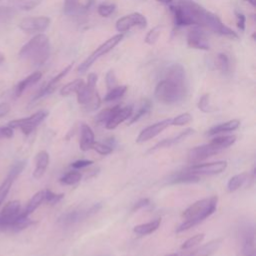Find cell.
<instances>
[{
    "label": "cell",
    "instance_id": "4",
    "mask_svg": "<svg viewBox=\"0 0 256 256\" xmlns=\"http://www.w3.org/2000/svg\"><path fill=\"white\" fill-rule=\"evenodd\" d=\"M124 35L123 33H119V34H116L114 36H112L111 38H109L108 40H106L104 43H102L99 47L96 48V50H94L77 68L78 72L79 73H84L86 72L90 66L99 58L101 57L102 55L108 53L110 50H112L122 39H123Z\"/></svg>",
    "mask_w": 256,
    "mask_h": 256
},
{
    "label": "cell",
    "instance_id": "9",
    "mask_svg": "<svg viewBox=\"0 0 256 256\" xmlns=\"http://www.w3.org/2000/svg\"><path fill=\"white\" fill-rule=\"evenodd\" d=\"M50 24V18L47 16H31L23 18L18 27L26 33H40L45 31Z\"/></svg>",
    "mask_w": 256,
    "mask_h": 256
},
{
    "label": "cell",
    "instance_id": "38",
    "mask_svg": "<svg viewBox=\"0 0 256 256\" xmlns=\"http://www.w3.org/2000/svg\"><path fill=\"white\" fill-rule=\"evenodd\" d=\"M82 178V174L78 171H69L67 173H65L60 179V183L64 184V185H74L76 183H78Z\"/></svg>",
    "mask_w": 256,
    "mask_h": 256
},
{
    "label": "cell",
    "instance_id": "44",
    "mask_svg": "<svg viewBox=\"0 0 256 256\" xmlns=\"http://www.w3.org/2000/svg\"><path fill=\"white\" fill-rule=\"evenodd\" d=\"M116 9V5L113 3H103L100 4L97 8V12L102 17L110 16Z\"/></svg>",
    "mask_w": 256,
    "mask_h": 256
},
{
    "label": "cell",
    "instance_id": "6",
    "mask_svg": "<svg viewBox=\"0 0 256 256\" xmlns=\"http://www.w3.org/2000/svg\"><path fill=\"white\" fill-rule=\"evenodd\" d=\"M102 205L101 203H96L91 205L89 208H81V209H74L71 211H68L66 213H63L59 219L58 222L63 226H70L76 223H79L90 216L96 214L100 209Z\"/></svg>",
    "mask_w": 256,
    "mask_h": 256
},
{
    "label": "cell",
    "instance_id": "31",
    "mask_svg": "<svg viewBox=\"0 0 256 256\" xmlns=\"http://www.w3.org/2000/svg\"><path fill=\"white\" fill-rule=\"evenodd\" d=\"M33 223H34V221H32L28 216H24L21 212L20 215L12 223L10 231H12V232L22 231V230L28 228L29 226H31Z\"/></svg>",
    "mask_w": 256,
    "mask_h": 256
},
{
    "label": "cell",
    "instance_id": "43",
    "mask_svg": "<svg viewBox=\"0 0 256 256\" xmlns=\"http://www.w3.org/2000/svg\"><path fill=\"white\" fill-rule=\"evenodd\" d=\"M79 10V1L78 0H64L63 11L66 15L74 14Z\"/></svg>",
    "mask_w": 256,
    "mask_h": 256
},
{
    "label": "cell",
    "instance_id": "17",
    "mask_svg": "<svg viewBox=\"0 0 256 256\" xmlns=\"http://www.w3.org/2000/svg\"><path fill=\"white\" fill-rule=\"evenodd\" d=\"M194 132H195L194 129H192V128H187V129L183 130L182 132H180L179 134H177V135L174 136V137L161 140L160 142H158L157 144H155L151 149H149V150H148V153H152V152H155V151H157V150H159V149L167 148V147H170V146H172V145H174V144L180 143V142H182L183 140H185L187 137H189L190 135H192Z\"/></svg>",
    "mask_w": 256,
    "mask_h": 256
},
{
    "label": "cell",
    "instance_id": "1",
    "mask_svg": "<svg viewBox=\"0 0 256 256\" xmlns=\"http://www.w3.org/2000/svg\"><path fill=\"white\" fill-rule=\"evenodd\" d=\"M217 203L218 197L211 196L209 198H204L191 204L183 211L182 217L184 218V221L177 227L176 232L180 233L186 231L204 221L215 212L217 208Z\"/></svg>",
    "mask_w": 256,
    "mask_h": 256
},
{
    "label": "cell",
    "instance_id": "58",
    "mask_svg": "<svg viewBox=\"0 0 256 256\" xmlns=\"http://www.w3.org/2000/svg\"><path fill=\"white\" fill-rule=\"evenodd\" d=\"M158 2H160V3H164V4H169V3H171L173 0H157Z\"/></svg>",
    "mask_w": 256,
    "mask_h": 256
},
{
    "label": "cell",
    "instance_id": "25",
    "mask_svg": "<svg viewBox=\"0 0 256 256\" xmlns=\"http://www.w3.org/2000/svg\"><path fill=\"white\" fill-rule=\"evenodd\" d=\"M239 126H240V121L238 119H232V120H229V121H226V122H223V123H220L218 125L211 127L207 131L206 134L208 136H213V135L220 134V133L231 132V131L238 129Z\"/></svg>",
    "mask_w": 256,
    "mask_h": 256
},
{
    "label": "cell",
    "instance_id": "23",
    "mask_svg": "<svg viewBox=\"0 0 256 256\" xmlns=\"http://www.w3.org/2000/svg\"><path fill=\"white\" fill-rule=\"evenodd\" d=\"M35 162H36V166H35V169L33 171V178L39 179L44 175V173H45V171L48 167V164H49V154H48V152L45 151V150L39 151L36 155Z\"/></svg>",
    "mask_w": 256,
    "mask_h": 256
},
{
    "label": "cell",
    "instance_id": "36",
    "mask_svg": "<svg viewBox=\"0 0 256 256\" xmlns=\"http://www.w3.org/2000/svg\"><path fill=\"white\" fill-rule=\"evenodd\" d=\"M84 84V81L82 79H75L72 82L67 83L66 85H64L61 90H60V95L61 96H68L72 93H76Z\"/></svg>",
    "mask_w": 256,
    "mask_h": 256
},
{
    "label": "cell",
    "instance_id": "8",
    "mask_svg": "<svg viewBox=\"0 0 256 256\" xmlns=\"http://www.w3.org/2000/svg\"><path fill=\"white\" fill-rule=\"evenodd\" d=\"M203 27H206L219 35L226 36L232 39H238L237 33L233 31L231 28H229L228 26H226L217 15H215L210 11H206L205 13Z\"/></svg>",
    "mask_w": 256,
    "mask_h": 256
},
{
    "label": "cell",
    "instance_id": "24",
    "mask_svg": "<svg viewBox=\"0 0 256 256\" xmlns=\"http://www.w3.org/2000/svg\"><path fill=\"white\" fill-rule=\"evenodd\" d=\"M164 78L174 80L180 83H187L186 73L184 67L179 63H174L170 65L164 73Z\"/></svg>",
    "mask_w": 256,
    "mask_h": 256
},
{
    "label": "cell",
    "instance_id": "30",
    "mask_svg": "<svg viewBox=\"0 0 256 256\" xmlns=\"http://www.w3.org/2000/svg\"><path fill=\"white\" fill-rule=\"evenodd\" d=\"M236 141L235 135H223V136H216L211 140V144L215 146L220 151L224 150L225 148L231 146Z\"/></svg>",
    "mask_w": 256,
    "mask_h": 256
},
{
    "label": "cell",
    "instance_id": "47",
    "mask_svg": "<svg viewBox=\"0 0 256 256\" xmlns=\"http://www.w3.org/2000/svg\"><path fill=\"white\" fill-rule=\"evenodd\" d=\"M42 0H16L18 7L22 10H31L38 6Z\"/></svg>",
    "mask_w": 256,
    "mask_h": 256
},
{
    "label": "cell",
    "instance_id": "61",
    "mask_svg": "<svg viewBox=\"0 0 256 256\" xmlns=\"http://www.w3.org/2000/svg\"><path fill=\"white\" fill-rule=\"evenodd\" d=\"M166 256H177V254H169V255H166Z\"/></svg>",
    "mask_w": 256,
    "mask_h": 256
},
{
    "label": "cell",
    "instance_id": "2",
    "mask_svg": "<svg viewBox=\"0 0 256 256\" xmlns=\"http://www.w3.org/2000/svg\"><path fill=\"white\" fill-rule=\"evenodd\" d=\"M49 38L42 33L31 38L19 51V57L34 66L44 64L50 56Z\"/></svg>",
    "mask_w": 256,
    "mask_h": 256
},
{
    "label": "cell",
    "instance_id": "15",
    "mask_svg": "<svg viewBox=\"0 0 256 256\" xmlns=\"http://www.w3.org/2000/svg\"><path fill=\"white\" fill-rule=\"evenodd\" d=\"M168 126H171V118L161 120L159 122H156L146 128H144L139 135L136 138L137 143H144L157 135H159L163 130H165Z\"/></svg>",
    "mask_w": 256,
    "mask_h": 256
},
{
    "label": "cell",
    "instance_id": "32",
    "mask_svg": "<svg viewBox=\"0 0 256 256\" xmlns=\"http://www.w3.org/2000/svg\"><path fill=\"white\" fill-rule=\"evenodd\" d=\"M126 91H127V86L126 85H120V86L117 85V86L108 90L107 94L104 97V101L105 102H112V101L118 100L125 94Z\"/></svg>",
    "mask_w": 256,
    "mask_h": 256
},
{
    "label": "cell",
    "instance_id": "42",
    "mask_svg": "<svg viewBox=\"0 0 256 256\" xmlns=\"http://www.w3.org/2000/svg\"><path fill=\"white\" fill-rule=\"evenodd\" d=\"M192 121V116L190 113L185 112L179 114L178 116L171 119V126H184Z\"/></svg>",
    "mask_w": 256,
    "mask_h": 256
},
{
    "label": "cell",
    "instance_id": "28",
    "mask_svg": "<svg viewBox=\"0 0 256 256\" xmlns=\"http://www.w3.org/2000/svg\"><path fill=\"white\" fill-rule=\"evenodd\" d=\"M43 202H44V190H40V191L36 192L31 197V199L27 203L25 209L21 211L22 214L24 216H28L29 217Z\"/></svg>",
    "mask_w": 256,
    "mask_h": 256
},
{
    "label": "cell",
    "instance_id": "52",
    "mask_svg": "<svg viewBox=\"0 0 256 256\" xmlns=\"http://www.w3.org/2000/svg\"><path fill=\"white\" fill-rule=\"evenodd\" d=\"M14 135V129L9 125L0 127V138H7L10 139Z\"/></svg>",
    "mask_w": 256,
    "mask_h": 256
},
{
    "label": "cell",
    "instance_id": "33",
    "mask_svg": "<svg viewBox=\"0 0 256 256\" xmlns=\"http://www.w3.org/2000/svg\"><path fill=\"white\" fill-rule=\"evenodd\" d=\"M216 66L223 74H228L231 71L230 57L225 53H219L216 57Z\"/></svg>",
    "mask_w": 256,
    "mask_h": 256
},
{
    "label": "cell",
    "instance_id": "55",
    "mask_svg": "<svg viewBox=\"0 0 256 256\" xmlns=\"http://www.w3.org/2000/svg\"><path fill=\"white\" fill-rule=\"evenodd\" d=\"M149 204H150V200H149L148 198H142V199L138 200V201L133 205L131 211H133V212H134V211H137V210H139V209H141V208H143V207L148 206Z\"/></svg>",
    "mask_w": 256,
    "mask_h": 256
},
{
    "label": "cell",
    "instance_id": "59",
    "mask_svg": "<svg viewBox=\"0 0 256 256\" xmlns=\"http://www.w3.org/2000/svg\"><path fill=\"white\" fill-rule=\"evenodd\" d=\"M5 60V57H4V54L0 52V64Z\"/></svg>",
    "mask_w": 256,
    "mask_h": 256
},
{
    "label": "cell",
    "instance_id": "22",
    "mask_svg": "<svg viewBox=\"0 0 256 256\" xmlns=\"http://www.w3.org/2000/svg\"><path fill=\"white\" fill-rule=\"evenodd\" d=\"M80 142H79V147L82 151H88L92 148V145L95 141L94 137V132L91 129V127L85 123H83L80 127Z\"/></svg>",
    "mask_w": 256,
    "mask_h": 256
},
{
    "label": "cell",
    "instance_id": "37",
    "mask_svg": "<svg viewBox=\"0 0 256 256\" xmlns=\"http://www.w3.org/2000/svg\"><path fill=\"white\" fill-rule=\"evenodd\" d=\"M25 167H26V161H17L13 163L9 168L7 178H9L14 182V180H16L17 177L23 172Z\"/></svg>",
    "mask_w": 256,
    "mask_h": 256
},
{
    "label": "cell",
    "instance_id": "14",
    "mask_svg": "<svg viewBox=\"0 0 256 256\" xmlns=\"http://www.w3.org/2000/svg\"><path fill=\"white\" fill-rule=\"evenodd\" d=\"M187 44L189 47L198 50H209L210 44L209 40L204 31L200 29L199 26H195L187 34Z\"/></svg>",
    "mask_w": 256,
    "mask_h": 256
},
{
    "label": "cell",
    "instance_id": "45",
    "mask_svg": "<svg viewBox=\"0 0 256 256\" xmlns=\"http://www.w3.org/2000/svg\"><path fill=\"white\" fill-rule=\"evenodd\" d=\"M161 33V28L159 26H156L154 28H152L146 35L145 37V42L149 45H153L157 42L159 36Z\"/></svg>",
    "mask_w": 256,
    "mask_h": 256
},
{
    "label": "cell",
    "instance_id": "34",
    "mask_svg": "<svg viewBox=\"0 0 256 256\" xmlns=\"http://www.w3.org/2000/svg\"><path fill=\"white\" fill-rule=\"evenodd\" d=\"M152 104L150 102V100H144L143 103L141 104V106L139 107V109L136 111V113L134 115H131L130 120L128 121V125H131L135 122H137L139 119H141L143 116H145L146 114L149 113V111L151 110Z\"/></svg>",
    "mask_w": 256,
    "mask_h": 256
},
{
    "label": "cell",
    "instance_id": "13",
    "mask_svg": "<svg viewBox=\"0 0 256 256\" xmlns=\"http://www.w3.org/2000/svg\"><path fill=\"white\" fill-rule=\"evenodd\" d=\"M227 168V162L226 161H215L210 163H196L191 164L186 170L194 173V174H203V175H213L223 172Z\"/></svg>",
    "mask_w": 256,
    "mask_h": 256
},
{
    "label": "cell",
    "instance_id": "50",
    "mask_svg": "<svg viewBox=\"0 0 256 256\" xmlns=\"http://www.w3.org/2000/svg\"><path fill=\"white\" fill-rule=\"evenodd\" d=\"M105 82H106V87L108 88V90L117 86V78H116V75H115L113 70H109L106 73Z\"/></svg>",
    "mask_w": 256,
    "mask_h": 256
},
{
    "label": "cell",
    "instance_id": "39",
    "mask_svg": "<svg viewBox=\"0 0 256 256\" xmlns=\"http://www.w3.org/2000/svg\"><path fill=\"white\" fill-rule=\"evenodd\" d=\"M64 198L63 193H55L51 191L50 189H45L44 190V201L47 202L48 204L54 205L60 202Z\"/></svg>",
    "mask_w": 256,
    "mask_h": 256
},
{
    "label": "cell",
    "instance_id": "19",
    "mask_svg": "<svg viewBox=\"0 0 256 256\" xmlns=\"http://www.w3.org/2000/svg\"><path fill=\"white\" fill-rule=\"evenodd\" d=\"M222 242H223L222 238L213 239V240L209 241L208 243L189 252L185 256H211L220 248Z\"/></svg>",
    "mask_w": 256,
    "mask_h": 256
},
{
    "label": "cell",
    "instance_id": "11",
    "mask_svg": "<svg viewBox=\"0 0 256 256\" xmlns=\"http://www.w3.org/2000/svg\"><path fill=\"white\" fill-rule=\"evenodd\" d=\"M137 26L141 29L147 26V19L139 12H134L123 16L116 21V29L118 32H126L132 27Z\"/></svg>",
    "mask_w": 256,
    "mask_h": 256
},
{
    "label": "cell",
    "instance_id": "49",
    "mask_svg": "<svg viewBox=\"0 0 256 256\" xmlns=\"http://www.w3.org/2000/svg\"><path fill=\"white\" fill-rule=\"evenodd\" d=\"M101 105V98L99 96V93L97 92L95 94V96L93 97V99L87 104L84 106V108L87 110V111H95L97 110Z\"/></svg>",
    "mask_w": 256,
    "mask_h": 256
},
{
    "label": "cell",
    "instance_id": "5",
    "mask_svg": "<svg viewBox=\"0 0 256 256\" xmlns=\"http://www.w3.org/2000/svg\"><path fill=\"white\" fill-rule=\"evenodd\" d=\"M48 116V111L46 110H40L35 112L34 114L20 119H14L8 122L7 125L12 127L13 129H20L24 135L31 134L36 127L44 121V119Z\"/></svg>",
    "mask_w": 256,
    "mask_h": 256
},
{
    "label": "cell",
    "instance_id": "7",
    "mask_svg": "<svg viewBox=\"0 0 256 256\" xmlns=\"http://www.w3.org/2000/svg\"><path fill=\"white\" fill-rule=\"evenodd\" d=\"M239 231V250L237 256H255V234L253 226L245 224Z\"/></svg>",
    "mask_w": 256,
    "mask_h": 256
},
{
    "label": "cell",
    "instance_id": "60",
    "mask_svg": "<svg viewBox=\"0 0 256 256\" xmlns=\"http://www.w3.org/2000/svg\"><path fill=\"white\" fill-rule=\"evenodd\" d=\"M245 1H247V2H249L252 6H255V4H256V2H255V0H245Z\"/></svg>",
    "mask_w": 256,
    "mask_h": 256
},
{
    "label": "cell",
    "instance_id": "20",
    "mask_svg": "<svg viewBox=\"0 0 256 256\" xmlns=\"http://www.w3.org/2000/svg\"><path fill=\"white\" fill-rule=\"evenodd\" d=\"M170 11L173 15L174 24L176 27H185V26H194L193 21L187 14V12L179 5H170L169 6Z\"/></svg>",
    "mask_w": 256,
    "mask_h": 256
},
{
    "label": "cell",
    "instance_id": "26",
    "mask_svg": "<svg viewBox=\"0 0 256 256\" xmlns=\"http://www.w3.org/2000/svg\"><path fill=\"white\" fill-rule=\"evenodd\" d=\"M42 77V73L39 71L33 72L32 74H30L29 76H27L26 78H24L23 80H21L15 88V96L16 97H20L22 95V93L30 86L34 85L35 83H37Z\"/></svg>",
    "mask_w": 256,
    "mask_h": 256
},
{
    "label": "cell",
    "instance_id": "51",
    "mask_svg": "<svg viewBox=\"0 0 256 256\" xmlns=\"http://www.w3.org/2000/svg\"><path fill=\"white\" fill-rule=\"evenodd\" d=\"M15 14V10L11 7H0V22H5Z\"/></svg>",
    "mask_w": 256,
    "mask_h": 256
},
{
    "label": "cell",
    "instance_id": "54",
    "mask_svg": "<svg viewBox=\"0 0 256 256\" xmlns=\"http://www.w3.org/2000/svg\"><path fill=\"white\" fill-rule=\"evenodd\" d=\"M91 164H93L92 160H87V159H81V160H77L75 162H73L71 164V167L74 169H82V168H86L88 166H90Z\"/></svg>",
    "mask_w": 256,
    "mask_h": 256
},
{
    "label": "cell",
    "instance_id": "48",
    "mask_svg": "<svg viewBox=\"0 0 256 256\" xmlns=\"http://www.w3.org/2000/svg\"><path fill=\"white\" fill-rule=\"evenodd\" d=\"M13 181L10 180L9 178H5V180L2 182V184L0 185V205L3 203L4 199L6 198L11 186H12Z\"/></svg>",
    "mask_w": 256,
    "mask_h": 256
},
{
    "label": "cell",
    "instance_id": "35",
    "mask_svg": "<svg viewBox=\"0 0 256 256\" xmlns=\"http://www.w3.org/2000/svg\"><path fill=\"white\" fill-rule=\"evenodd\" d=\"M120 107V105H115L113 107H108V108H105L103 110H101L95 117V122L99 125L103 124L105 125L108 120L112 117V115L114 114V112Z\"/></svg>",
    "mask_w": 256,
    "mask_h": 256
},
{
    "label": "cell",
    "instance_id": "53",
    "mask_svg": "<svg viewBox=\"0 0 256 256\" xmlns=\"http://www.w3.org/2000/svg\"><path fill=\"white\" fill-rule=\"evenodd\" d=\"M235 16H236V24L238 29H240L241 31L245 30V24H246V17L244 14H242L241 12L235 11Z\"/></svg>",
    "mask_w": 256,
    "mask_h": 256
},
{
    "label": "cell",
    "instance_id": "21",
    "mask_svg": "<svg viewBox=\"0 0 256 256\" xmlns=\"http://www.w3.org/2000/svg\"><path fill=\"white\" fill-rule=\"evenodd\" d=\"M200 181V177L188 170L178 171L170 175L167 179L168 184H187V183H197Z\"/></svg>",
    "mask_w": 256,
    "mask_h": 256
},
{
    "label": "cell",
    "instance_id": "12",
    "mask_svg": "<svg viewBox=\"0 0 256 256\" xmlns=\"http://www.w3.org/2000/svg\"><path fill=\"white\" fill-rule=\"evenodd\" d=\"M219 152H220V150L217 149L215 146H213L211 143L203 144V145L196 146V147L190 149L187 154V160L191 164H196V163H200L201 161H203Z\"/></svg>",
    "mask_w": 256,
    "mask_h": 256
},
{
    "label": "cell",
    "instance_id": "46",
    "mask_svg": "<svg viewBox=\"0 0 256 256\" xmlns=\"http://www.w3.org/2000/svg\"><path fill=\"white\" fill-rule=\"evenodd\" d=\"M94 151H96L98 154L100 155H108L110 153H112L113 151V148L109 147L108 145H106L105 143H101V142H96L94 141L93 145H92V148Z\"/></svg>",
    "mask_w": 256,
    "mask_h": 256
},
{
    "label": "cell",
    "instance_id": "18",
    "mask_svg": "<svg viewBox=\"0 0 256 256\" xmlns=\"http://www.w3.org/2000/svg\"><path fill=\"white\" fill-rule=\"evenodd\" d=\"M133 113V107L131 105L129 106H125V107H119L114 114L112 115V117L108 120V122L105 124L106 129L112 130L115 129L119 124L123 123L125 120H127L128 118L131 117Z\"/></svg>",
    "mask_w": 256,
    "mask_h": 256
},
{
    "label": "cell",
    "instance_id": "10",
    "mask_svg": "<svg viewBox=\"0 0 256 256\" xmlns=\"http://www.w3.org/2000/svg\"><path fill=\"white\" fill-rule=\"evenodd\" d=\"M97 74L89 73L87 76V82L84 83L82 87L76 92L77 94V101L79 104L85 106L87 105L97 93L96 90V83H97Z\"/></svg>",
    "mask_w": 256,
    "mask_h": 256
},
{
    "label": "cell",
    "instance_id": "29",
    "mask_svg": "<svg viewBox=\"0 0 256 256\" xmlns=\"http://www.w3.org/2000/svg\"><path fill=\"white\" fill-rule=\"evenodd\" d=\"M161 224V219L157 218L154 219L152 221L146 222V223H142V224H138L136 226H134L133 231L134 233L138 234V235H149L151 233H153L154 231H156L159 226Z\"/></svg>",
    "mask_w": 256,
    "mask_h": 256
},
{
    "label": "cell",
    "instance_id": "27",
    "mask_svg": "<svg viewBox=\"0 0 256 256\" xmlns=\"http://www.w3.org/2000/svg\"><path fill=\"white\" fill-rule=\"evenodd\" d=\"M250 180V174L247 172H242L239 174H236L232 176L227 183V190L229 192H235L240 187H242L245 183H247Z\"/></svg>",
    "mask_w": 256,
    "mask_h": 256
},
{
    "label": "cell",
    "instance_id": "56",
    "mask_svg": "<svg viewBox=\"0 0 256 256\" xmlns=\"http://www.w3.org/2000/svg\"><path fill=\"white\" fill-rule=\"evenodd\" d=\"M10 109H11V107H10L9 103H7V102L0 103V118L6 116L10 112Z\"/></svg>",
    "mask_w": 256,
    "mask_h": 256
},
{
    "label": "cell",
    "instance_id": "16",
    "mask_svg": "<svg viewBox=\"0 0 256 256\" xmlns=\"http://www.w3.org/2000/svg\"><path fill=\"white\" fill-rule=\"evenodd\" d=\"M72 67H73V63H71V64H69L68 66H66L62 71H60L56 76H54L48 83H46V84L37 92V94L33 97V101L38 100V99H40V98H42V97H44V96H47V95L51 94V93L55 90V88H56V86L58 85V83L70 72V70L72 69Z\"/></svg>",
    "mask_w": 256,
    "mask_h": 256
},
{
    "label": "cell",
    "instance_id": "41",
    "mask_svg": "<svg viewBox=\"0 0 256 256\" xmlns=\"http://www.w3.org/2000/svg\"><path fill=\"white\" fill-rule=\"evenodd\" d=\"M197 106H198V109L204 113H210L214 110V108L210 104V95L209 94L202 95L198 101Z\"/></svg>",
    "mask_w": 256,
    "mask_h": 256
},
{
    "label": "cell",
    "instance_id": "57",
    "mask_svg": "<svg viewBox=\"0 0 256 256\" xmlns=\"http://www.w3.org/2000/svg\"><path fill=\"white\" fill-rule=\"evenodd\" d=\"M105 144H106V145H108L109 147H111V148H113V149H114V147L116 146V141H115V139H114V138H109V139H106Z\"/></svg>",
    "mask_w": 256,
    "mask_h": 256
},
{
    "label": "cell",
    "instance_id": "3",
    "mask_svg": "<svg viewBox=\"0 0 256 256\" xmlns=\"http://www.w3.org/2000/svg\"><path fill=\"white\" fill-rule=\"evenodd\" d=\"M187 91V83H180L164 78L157 83L154 90V96L161 103L175 104L186 97Z\"/></svg>",
    "mask_w": 256,
    "mask_h": 256
},
{
    "label": "cell",
    "instance_id": "40",
    "mask_svg": "<svg viewBox=\"0 0 256 256\" xmlns=\"http://www.w3.org/2000/svg\"><path fill=\"white\" fill-rule=\"evenodd\" d=\"M205 234L204 233H200V234H196L192 237H190L189 239H187L186 241H184V243L181 245V249L182 250H187L190 249L198 244H200L203 240H204Z\"/></svg>",
    "mask_w": 256,
    "mask_h": 256
}]
</instances>
